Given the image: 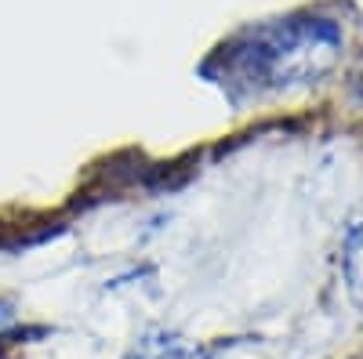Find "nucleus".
<instances>
[{
  "instance_id": "1",
  "label": "nucleus",
  "mask_w": 363,
  "mask_h": 359,
  "mask_svg": "<svg viewBox=\"0 0 363 359\" xmlns=\"http://www.w3.org/2000/svg\"><path fill=\"white\" fill-rule=\"evenodd\" d=\"M342 29L330 18L291 15L244 29L218 55V84L233 95H272L316 84L342 55Z\"/></svg>"
},
{
  "instance_id": "2",
  "label": "nucleus",
  "mask_w": 363,
  "mask_h": 359,
  "mask_svg": "<svg viewBox=\"0 0 363 359\" xmlns=\"http://www.w3.org/2000/svg\"><path fill=\"white\" fill-rule=\"evenodd\" d=\"M342 276H345L349 297L363 309V222H356L345 232V244H342Z\"/></svg>"
}]
</instances>
